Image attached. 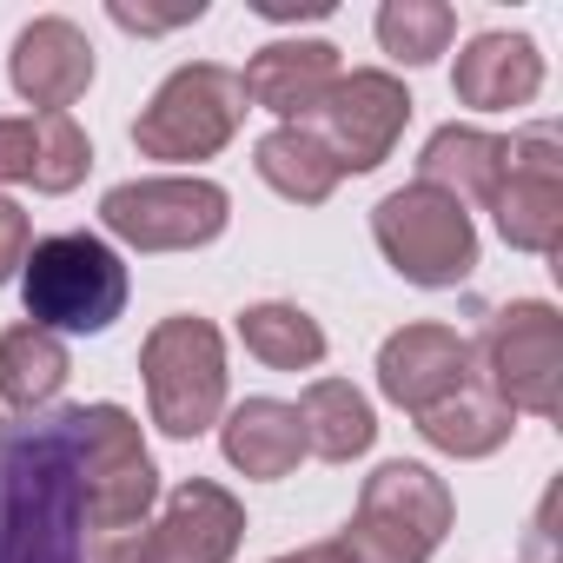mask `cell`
<instances>
[{"instance_id": "1", "label": "cell", "mask_w": 563, "mask_h": 563, "mask_svg": "<svg viewBox=\"0 0 563 563\" xmlns=\"http://www.w3.org/2000/svg\"><path fill=\"white\" fill-rule=\"evenodd\" d=\"M0 563H87L67 411L0 424Z\"/></svg>"}, {"instance_id": "2", "label": "cell", "mask_w": 563, "mask_h": 563, "mask_svg": "<svg viewBox=\"0 0 563 563\" xmlns=\"http://www.w3.org/2000/svg\"><path fill=\"white\" fill-rule=\"evenodd\" d=\"M67 457H74L87 543L133 537L146 523V510L159 504V471H153L126 405H67Z\"/></svg>"}, {"instance_id": "3", "label": "cell", "mask_w": 563, "mask_h": 563, "mask_svg": "<svg viewBox=\"0 0 563 563\" xmlns=\"http://www.w3.org/2000/svg\"><path fill=\"white\" fill-rule=\"evenodd\" d=\"M21 299H27V325H41L54 339L60 332H107L126 312V265L93 232H54V239L27 245Z\"/></svg>"}, {"instance_id": "4", "label": "cell", "mask_w": 563, "mask_h": 563, "mask_svg": "<svg viewBox=\"0 0 563 563\" xmlns=\"http://www.w3.org/2000/svg\"><path fill=\"white\" fill-rule=\"evenodd\" d=\"M457 504H451V484L424 464H378L358 490V510L345 523V556L352 563H431V550L444 543Z\"/></svg>"}, {"instance_id": "5", "label": "cell", "mask_w": 563, "mask_h": 563, "mask_svg": "<svg viewBox=\"0 0 563 563\" xmlns=\"http://www.w3.org/2000/svg\"><path fill=\"white\" fill-rule=\"evenodd\" d=\"M140 378L153 424L166 438H199L225 418V339L212 319H159L140 345Z\"/></svg>"}, {"instance_id": "6", "label": "cell", "mask_w": 563, "mask_h": 563, "mask_svg": "<svg viewBox=\"0 0 563 563\" xmlns=\"http://www.w3.org/2000/svg\"><path fill=\"white\" fill-rule=\"evenodd\" d=\"M477 378L530 418H556L563 411V319L543 299H510L497 312H484L477 339H471Z\"/></svg>"}, {"instance_id": "7", "label": "cell", "mask_w": 563, "mask_h": 563, "mask_svg": "<svg viewBox=\"0 0 563 563\" xmlns=\"http://www.w3.org/2000/svg\"><path fill=\"white\" fill-rule=\"evenodd\" d=\"M372 239L391 258V272L411 278V286H464L477 272L471 206H457L451 192H438L424 179H411L372 206Z\"/></svg>"}, {"instance_id": "8", "label": "cell", "mask_w": 563, "mask_h": 563, "mask_svg": "<svg viewBox=\"0 0 563 563\" xmlns=\"http://www.w3.org/2000/svg\"><path fill=\"white\" fill-rule=\"evenodd\" d=\"M239 120H245V87H239V74L219 67V60H192V67H173V74L159 80V93L140 107L133 146H140L146 159L186 166V159H212V153L239 133Z\"/></svg>"}, {"instance_id": "9", "label": "cell", "mask_w": 563, "mask_h": 563, "mask_svg": "<svg viewBox=\"0 0 563 563\" xmlns=\"http://www.w3.org/2000/svg\"><path fill=\"white\" fill-rule=\"evenodd\" d=\"M239 537H245L239 497L212 477H186L166 490L159 523H140L133 537L87 543V563H232Z\"/></svg>"}, {"instance_id": "10", "label": "cell", "mask_w": 563, "mask_h": 563, "mask_svg": "<svg viewBox=\"0 0 563 563\" xmlns=\"http://www.w3.org/2000/svg\"><path fill=\"white\" fill-rule=\"evenodd\" d=\"M100 219L133 252H192L225 232L232 199H225V186H212L199 173L192 179H126L100 199Z\"/></svg>"}, {"instance_id": "11", "label": "cell", "mask_w": 563, "mask_h": 563, "mask_svg": "<svg viewBox=\"0 0 563 563\" xmlns=\"http://www.w3.org/2000/svg\"><path fill=\"white\" fill-rule=\"evenodd\" d=\"M405 120H411V93H405L391 74L358 67V74H339V80L325 87V100H319L306 120H292V126H306V133L332 153L339 173H372V166L391 159Z\"/></svg>"}, {"instance_id": "12", "label": "cell", "mask_w": 563, "mask_h": 563, "mask_svg": "<svg viewBox=\"0 0 563 563\" xmlns=\"http://www.w3.org/2000/svg\"><path fill=\"white\" fill-rule=\"evenodd\" d=\"M497 232L517 252H556L563 239V146L556 126H523L504 140V179L490 192Z\"/></svg>"}, {"instance_id": "13", "label": "cell", "mask_w": 563, "mask_h": 563, "mask_svg": "<svg viewBox=\"0 0 563 563\" xmlns=\"http://www.w3.org/2000/svg\"><path fill=\"white\" fill-rule=\"evenodd\" d=\"M471 378H477V358H471V339L457 325H405L378 345V391L391 405H405L411 418L444 405Z\"/></svg>"}, {"instance_id": "14", "label": "cell", "mask_w": 563, "mask_h": 563, "mask_svg": "<svg viewBox=\"0 0 563 563\" xmlns=\"http://www.w3.org/2000/svg\"><path fill=\"white\" fill-rule=\"evenodd\" d=\"M8 80L14 93L34 107V113H67L87 87H93V41L60 21V14H41L14 34V54H8Z\"/></svg>"}, {"instance_id": "15", "label": "cell", "mask_w": 563, "mask_h": 563, "mask_svg": "<svg viewBox=\"0 0 563 563\" xmlns=\"http://www.w3.org/2000/svg\"><path fill=\"white\" fill-rule=\"evenodd\" d=\"M93 166V140L74 113H14L0 120V186L74 192Z\"/></svg>"}, {"instance_id": "16", "label": "cell", "mask_w": 563, "mask_h": 563, "mask_svg": "<svg viewBox=\"0 0 563 563\" xmlns=\"http://www.w3.org/2000/svg\"><path fill=\"white\" fill-rule=\"evenodd\" d=\"M332 80H339V47H332V41H272V47H258V54L245 60V74H239L245 100L265 107V113H278L286 126L306 120V113L325 100Z\"/></svg>"}, {"instance_id": "17", "label": "cell", "mask_w": 563, "mask_h": 563, "mask_svg": "<svg viewBox=\"0 0 563 563\" xmlns=\"http://www.w3.org/2000/svg\"><path fill=\"white\" fill-rule=\"evenodd\" d=\"M451 87L471 113H504V107H530L537 87H543V54L530 34H477L457 67H451Z\"/></svg>"}, {"instance_id": "18", "label": "cell", "mask_w": 563, "mask_h": 563, "mask_svg": "<svg viewBox=\"0 0 563 563\" xmlns=\"http://www.w3.org/2000/svg\"><path fill=\"white\" fill-rule=\"evenodd\" d=\"M219 444H225V464L245 471V477H292L299 457H306V431H299V411L286 398H245L219 418Z\"/></svg>"}, {"instance_id": "19", "label": "cell", "mask_w": 563, "mask_h": 563, "mask_svg": "<svg viewBox=\"0 0 563 563\" xmlns=\"http://www.w3.org/2000/svg\"><path fill=\"white\" fill-rule=\"evenodd\" d=\"M292 411H299V431H306V457H325V464H352L378 438L372 398L352 378H312Z\"/></svg>"}, {"instance_id": "20", "label": "cell", "mask_w": 563, "mask_h": 563, "mask_svg": "<svg viewBox=\"0 0 563 563\" xmlns=\"http://www.w3.org/2000/svg\"><path fill=\"white\" fill-rule=\"evenodd\" d=\"M418 179L451 192L457 206H490L497 179H504V140L497 133H477V126H438L418 153Z\"/></svg>"}, {"instance_id": "21", "label": "cell", "mask_w": 563, "mask_h": 563, "mask_svg": "<svg viewBox=\"0 0 563 563\" xmlns=\"http://www.w3.org/2000/svg\"><path fill=\"white\" fill-rule=\"evenodd\" d=\"M67 345L41 325H8L0 332V405L21 411V418H41L60 385H67Z\"/></svg>"}, {"instance_id": "22", "label": "cell", "mask_w": 563, "mask_h": 563, "mask_svg": "<svg viewBox=\"0 0 563 563\" xmlns=\"http://www.w3.org/2000/svg\"><path fill=\"white\" fill-rule=\"evenodd\" d=\"M418 431H424L438 451H451V457H490L497 444H510L517 411H510L484 378H471V385H464V391H451L444 405L418 411Z\"/></svg>"}, {"instance_id": "23", "label": "cell", "mask_w": 563, "mask_h": 563, "mask_svg": "<svg viewBox=\"0 0 563 563\" xmlns=\"http://www.w3.org/2000/svg\"><path fill=\"white\" fill-rule=\"evenodd\" d=\"M252 166H258V179H265L278 199H292V206H325L332 186L345 179V173L332 166V153H325L306 126H272V133L252 146Z\"/></svg>"}, {"instance_id": "24", "label": "cell", "mask_w": 563, "mask_h": 563, "mask_svg": "<svg viewBox=\"0 0 563 563\" xmlns=\"http://www.w3.org/2000/svg\"><path fill=\"white\" fill-rule=\"evenodd\" d=\"M239 345L272 365V372H312L325 358V332L306 306H286V299H265V306H245L239 312Z\"/></svg>"}, {"instance_id": "25", "label": "cell", "mask_w": 563, "mask_h": 563, "mask_svg": "<svg viewBox=\"0 0 563 563\" xmlns=\"http://www.w3.org/2000/svg\"><path fill=\"white\" fill-rule=\"evenodd\" d=\"M451 34H457V14L444 0H385L378 8V41L405 67H431L451 47Z\"/></svg>"}, {"instance_id": "26", "label": "cell", "mask_w": 563, "mask_h": 563, "mask_svg": "<svg viewBox=\"0 0 563 563\" xmlns=\"http://www.w3.org/2000/svg\"><path fill=\"white\" fill-rule=\"evenodd\" d=\"M113 27H126V34H173V27H186V21H199L206 14V0H179V8H133V0H113Z\"/></svg>"}, {"instance_id": "27", "label": "cell", "mask_w": 563, "mask_h": 563, "mask_svg": "<svg viewBox=\"0 0 563 563\" xmlns=\"http://www.w3.org/2000/svg\"><path fill=\"white\" fill-rule=\"evenodd\" d=\"M27 245H34V232H27V212L14 206V199H0V286L27 265Z\"/></svg>"}, {"instance_id": "28", "label": "cell", "mask_w": 563, "mask_h": 563, "mask_svg": "<svg viewBox=\"0 0 563 563\" xmlns=\"http://www.w3.org/2000/svg\"><path fill=\"white\" fill-rule=\"evenodd\" d=\"M258 14L265 21H325L332 0H299V8H292V0H258Z\"/></svg>"}, {"instance_id": "29", "label": "cell", "mask_w": 563, "mask_h": 563, "mask_svg": "<svg viewBox=\"0 0 563 563\" xmlns=\"http://www.w3.org/2000/svg\"><path fill=\"white\" fill-rule=\"evenodd\" d=\"M272 563H352V556H345V543L332 537V543H306V550H292V556H272Z\"/></svg>"}]
</instances>
